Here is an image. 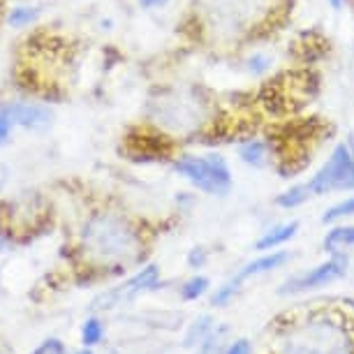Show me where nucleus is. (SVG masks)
I'll return each instance as SVG.
<instances>
[{"label": "nucleus", "mask_w": 354, "mask_h": 354, "mask_svg": "<svg viewBox=\"0 0 354 354\" xmlns=\"http://www.w3.org/2000/svg\"><path fill=\"white\" fill-rule=\"evenodd\" d=\"M276 324L269 354H354V317L340 308L297 310Z\"/></svg>", "instance_id": "nucleus-1"}, {"label": "nucleus", "mask_w": 354, "mask_h": 354, "mask_svg": "<svg viewBox=\"0 0 354 354\" xmlns=\"http://www.w3.org/2000/svg\"><path fill=\"white\" fill-rule=\"evenodd\" d=\"M135 230L116 216H95L84 230V243L100 259H123L135 255Z\"/></svg>", "instance_id": "nucleus-2"}, {"label": "nucleus", "mask_w": 354, "mask_h": 354, "mask_svg": "<svg viewBox=\"0 0 354 354\" xmlns=\"http://www.w3.org/2000/svg\"><path fill=\"white\" fill-rule=\"evenodd\" d=\"M174 171L188 178L195 188L206 192V195L223 197L232 188V171L227 167L225 158L218 156V153H211V156H185L176 160Z\"/></svg>", "instance_id": "nucleus-3"}, {"label": "nucleus", "mask_w": 354, "mask_h": 354, "mask_svg": "<svg viewBox=\"0 0 354 354\" xmlns=\"http://www.w3.org/2000/svg\"><path fill=\"white\" fill-rule=\"evenodd\" d=\"M308 188L313 197L354 190V153L350 144H338L333 149L329 160L319 167V171L308 181Z\"/></svg>", "instance_id": "nucleus-4"}, {"label": "nucleus", "mask_w": 354, "mask_h": 354, "mask_svg": "<svg viewBox=\"0 0 354 354\" xmlns=\"http://www.w3.org/2000/svg\"><path fill=\"white\" fill-rule=\"evenodd\" d=\"M290 257L292 255L287 250H271V252H266V255H262V257L252 259V262L245 264L243 269L236 271V276H232L225 285L218 287L216 294L211 297V304L213 306H227L239 294V290H241V285L245 283V280L264 276V273H271V271L280 269L285 262H290Z\"/></svg>", "instance_id": "nucleus-5"}, {"label": "nucleus", "mask_w": 354, "mask_h": 354, "mask_svg": "<svg viewBox=\"0 0 354 354\" xmlns=\"http://www.w3.org/2000/svg\"><path fill=\"white\" fill-rule=\"evenodd\" d=\"M345 273H347V259L343 255H331V259H326V262L285 280L283 287H280V294H304L310 290H319V287L336 283Z\"/></svg>", "instance_id": "nucleus-6"}, {"label": "nucleus", "mask_w": 354, "mask_h": 354, "mask_svg": "<svg viewBox=\"0 0 354 354\" xmlns=\"http://www.w3.org/2000/svg\"><path fill=\"white\" fill-rule=\"evenodd\" d=\"M158 278H160V271L158 266H146L137 273V276H132L130 280H125L121 287H113V290L100 294V297L93 301L91 308L93 310H102V308H113V306H118L121 301H130V299H135L137 294H142L146 290H153V287L158 285Z\"/></svg>", "instance_id": "nucleus-7"}, {"label": "nucleus", "mask_w": 354, "mask_h": 354, "mask_svg": "<svg viewBox=\"0 0 354 354\" xmlns=\"http://www.w3.org/2000/svg\"><path fill=\"white\" fill-rule=\"evenodd\" d=\"M156 118H160L167 128L174 130H185L188 125L199 123V106L195 100H185V97H165L162 102H158V113Z\"/></svg>", "instance_id": "nucleus-8"}, {"label": "nucleus", "mask_w": 354, "mask_h": 354, "mask_svg": "<svg viewBox=\"0 0 354 354\" xmlns=\"http://www.w3.org/2000/svg\"><path fill=\"white\" fill-rule=\"evenodd\" d=\"M5 109H8L12 123L24 125V128H30V130L46 128V125L51 123V111L39 104H10V106H5Z\"/></svg>", "instance_id": "nucleus-9"}, {"label": "nucleus", "mask_w": 354, "mask_h": 354, "mask_svg": "<svg viewBox=\"0 0 354 354\" xmlns=\"http://www.w3.org/2000/svg\"><path fill=\"white\" fill-rule=\"evenodd\" d=\"M297 232H299V223H283V225H276V227H271L269 232H264L262 236L257 239V243H255V250H262V252H271V250H276L280 248L283 243H287L290 239L297 236Z\"/></svg>", "instance_id": "nucleus-10"}, {"label": "nucleus", "mask_w": 354, "mask_h": 354, "mask_svg": "<svg viewBox=\"0 0 354 354\" xmlns=\"http://www.w3.org/2000/svg\"><path fill=\"white\" fill-rule=\"evenodd\" d=\"M218 336H220L218 326L211 319V315H202L190 324V329L183 338V345L185 347H197V345L202 347L204 343H209V340H218Z\"/></svg>", "instance_id": "nucleus-11"}, {"label": "nucleus", "mask_w": 354, "mask_h": 354, "mask_svg": "<svg viewBox=\"0 0 354 354\" xmlns=\"http://www.w3.org/2000/svg\"><path fill=\"white\" fill-rule=\"evenodd\" d=\"M324 250L329 255H340L347 248H354V225H338L326 232L324 236Z\"/></svg>", "instance_id": "nucleus-12"}, {"label": "nucleus", "mask_w": 354, "mask_h": 354, "mask_svg": "<svg viewBox=\"0 0 354 354\" xmlns=\"http://www.w3.org/2000/svg\"><path fill=\"white\" fill-rule=\"evenodd\" d=\"M239 158L250 167H264L269 162V144L262 139H248L239 146Z\"/></svg>", "instance_id": "nucleus-13"}, {"label": "nucleus", "mask_w": 354, "mask_h": 354, "mask_svg": "<svg viewBox=\"0 0 354 354\" xmlns=\"http://www.w3.org/2000/svg\"><path fill=\"white\" fill-rule=\"evenodd\" d=\"M310 197H313V192L308 188V183H299V185H292L290 190H285L283 195H278L276 204L280 209H297V206L308 202Z\"/></svg>", "instance_id": "nucleus-14"}, {"label": "nucleus", "mask_w": 354, "mask_h": 354, "mask_svg": "<svg viewBox=\"0 0 354 354\" xmlns=\"http://www.w3.org/2000/svg\"><path fill=\"white\" fill-rule=\"evenodd\" d=\"M102 336H104V324L100 322L97 317L86 319L84 326H82V343H84V347L97 345L100 340H102Z\"/></svg>", "instance_id": "nucleus-15"}, {"label": "nucleus", "mask_w": 354, "mask_h": 354, "mask_svg": "<svg viewBox=\"0 0 354 354\" xmlns=\"http://www.w3.org/2000/svg\"><path fill=\"white\" fill-rule=\"evenodd\" d=\"M209 278H204V276H195V278H190L188 283H185L181 287V297L185 299V301H197L199 297H204L206 292H209Z\"/></svg>", "instance_id": "nucleus-16"}, {"label": "nucleus", "mask_w": 354, "mask_h": 354, "mask_svg": "<svg viewBox=\"0 0 354 354\" xmlns=\"http://www.w3.org/2000/svg\"><path fill=\"white\" fill-rule=\"evenodd\" d=\"M350 216H354V197H347L343 202L333 204L322 216V223H338V220L350 218Z\"/></svg>", "instance_id": "nucleus-17"}, {"label": "nucleus", "mask_w": 354, "mask_h": 354, "mask_svg": "<svg viewBox=\"0 0 354 354\" xmlns=\"http://www.w3.org/2000/svg\"><path fill=\"white\" fill-rule=\"evenodd\" d=\"M271 68V58L264 56V53H252L248 58V72L250 75H264Z\"/></svg>", "instance_id": "nucleus-18"}, {"label": "nucleus", "mask_w": 354, "mask_h": 354, "mask_svg": "<svg viewBox=\"0 0 354 354\" xmlns=\"http://www.w3.org/2000/svg\"><path fill=\"white\" fill-rule=\"evenodd\" d=\"M32 19H35V12H32L30 8H17V10H12L10 24L12 26H28Z\"/></svg>", "instance_id": "nucleus-19"}, {"label": "nucleus", "mask_w": 354, "mask_h": 354, "mask_svg": "<svg viewBox=\"0 0 354 354\" xmlns=\"http://www.w3.org/2000/svg\"><path fill=\"white\" fill-rule=\"evenodd\" d=\"M32 354H68V352H65V345L58 338H49V340H44Z\"/></svg>", "instance_id": "nucleus-20"}, {"label": "nucleus", "mask_w": 354, "mask_h": 354, "mask_svg": "<svg viewBox=\"0 0 354 354\" xmlns=\"http://www.w3.org/2000/svg\"><path fill=\"white\" fill-rule=\"evenodd\" d=\"M12 125H15V123H12L8 109H5V106H0V144H3L5 139H8Z\"/></svg>", "instance_id": "nucleus-21"}, {"label": "nucleus", "mask_w": 354, "mask_h": 354, "mask_svg": "<svg viewBox=\"0 0 354 354\" xmlns=\"http://www.w3.org/2000/svg\"><path fill=\"white\" fill-rule=\"evenodd\" d=\"M206 250L204 248H192L190 255H188V264L192 266V269H202V266L206 264Z\"/></svg>", "instance_id": "nucleus-22"}, {"label": "nucleus", "mask_w": 354, "mask_h": 354, "mask_svg": "<svg viewBox=\"0 0 354 354\" xmlns=\"http://www.w3.org/2000/svg\"><path fill=\"white\" fill-rule=\"evenodd\" d=\"M225 354H252V347L248 340H236V343H232L230 347L225 350Z\"/></svg>", "instance_id": "nucleus-23"}, {"label": "nucleus", "mask_w": 354, "mask_h": 354, "mask_svg": "<svg viewBox=\"0 0 354 354\" xmlns=\"http://www.w3.org/2000/svg\"><path fill=\"white\" fill-rule=\"evenodd\" d=\"M199 354H225V352L220 350L218 340H209V343H204L202 347H199Z\"/></svg>", "instance_id": "nucleus-24"}, {"label": "nucleus", "mask_w": 354, "mask_h": 354, "mask_svg": "<svg viewBox=\"0 0 354 354\" xmlns=\"http://www.w3.org/2000/svg\"><path fill=\"white\" fill-rule=\"evenodd\" d=\"M142 8H158V5H165L167 0H139Z\"/></svg>", "instance_id": "nucleus-25"}, {"label": "nucleus", "mask_w": 354, "mask_h": 354, "mask_svg": "<svg viewBox=\"0 0 354 354\" xmlns=\"http://www.w3.org/2000/svg\"><path fill=\"white\" fill-rule=\"evenodd\" d=\"M329 5H331L333 10H340L345 5V0H329Z\"/></svg>", "instance_id": "nucleus-26"}, {"label": "nucleus", "mask_w": 354, "mask_h": 354, "mask_svg": "<svg viewBox=\"0 0 354 354\" xmlns=\"http://www.w3.org/2000/svg\"><path fill=\"white\" fill-rule=\"evenodd\" d=\"M72 354H93V352H91V347H84V350H77V352H72Z\"/></svg>", "instance_id": "nucleus-27"}, {"label": "nucleus", "mask_w": 354, "mask_h": 354, "mask_svg": "<svg viewBox=\"0 0 354 354\" xmlns=\"http://www.w3.org/2000/svg\"><path fill=\"white\" fill-rule=\"evenodd\" d=\"M5 245H8V241H5V239L0 236V250H5Z\"/></svg>", "instance_id": "nucleus-28"}, {"label": "nucleus", "mask_w": 354, "mask_h": 354, "mask_svg": "<svg viewBox=\"0 0 354 354\" xmlns=\"http://www.w3.org/2000/svg\"><path fill=\"white\" fill-rule=\"evenodd\" d=\"M350 149H352V153H354V142H350Z\"/></svg>", "instance_id": "nucleus-29"}]
</instances>
